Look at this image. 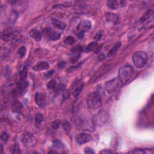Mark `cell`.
Returning a JSON list of instances; mask_svg holds the SVG:
<instances>
[{
  "instance_id": "cell-9",
  "label": "cell",
  "mask_w": 154,
  "mask_h": 154,
  "mask_svg": "<svg viewBox=\"0 0 154 154\" xmlns=\"http://www.w3.org/2000/svg\"><path fill=\"white\" fill-rule=\"evenodd\" d=\"M92 27V23L89 20H84L81 21L77 27L78 32H86Z\"/></svg>"
},
{
  "instance_id": "cell-34",
  "label": "cell",
  "mask_w": 154,
  "mask_h": 154,
  "mask_svg": "<svg viewBox=\"0 0 154 154\" xmlns=\"http://www.w3.org/2000/svg\"><path fill=\"white\" fill-rule=\"evenodd\" d=\"M84 152L86 153H94V152L93 150V149L90 148H86L84 150Z\"/></svg>"
},
{
  "instance_id": "cell-20",
  "label": "cell",
  "mask_w": 154,
  "mask_h": 154,
  "mask_svg": "<svg viewBox=\"0 0 154 154\" xmlns=\"http://www.w3.org/2000/svg\"><path fill=\"white\" fill-rule=\"evenodd\" d=\"M121 46V43L119 42L115 43L114 45L112 47V48L110 50V51L109 52L108 56L111 57V56H113V55H114L116 53V52L117 51V50H119V48H120Z\"/></svg>"
},
{
  "instance_id": "cell-32",
  "label": "cell",
  "mask_w": 154,
  "mask_h": 154,
  "mask_svg": "<svg viewBox=\"0 0 154 154\" xmlns=\"http://www.w3.org/2000/svg\"><path fill=\"white\" fill-rule=\"evenodd\" d=\"M1 140H2L3 141H4V142L7 141V140H8V138H9V134H8L6 132L3 133L1 134Z\"/></svg>"
},
{
  "instance_id": "cell-15",
  "label": "cell",
  "mask_w": 154,
  "mask_h": 154,
  "mask_svg": "<svg viewBox=\"0 0 154 154\" xmlns=\"http://www.w3.org/2000/svg\"><path fill=\"white\" fill-rule=\"evenodd\" d=\"M29 34L30 36L36 42H40L42 38V34L41 32L37 29H32L30 33Z\"/></svg>"
},
{
  "instance_id": "cell-27",
  "label": "cell",
  "mask_w": 154,
  "mask_h": 154,
  "mask_svg": "<svg viewBox=\"0 0 154 154\" xmlns=\"http://www.w3.org/2000/svg\"><path fill=\"white\" fill-rule=\"evenodd\" d=\"M75 42V39L72 36H68L65 40V43L69 45H72Z\"/></svg>"
},
{
  "instance_id": "cell-19",
  "label": "cell",
  "mask_w": 154,
  "mask_h": 154,
  "mask_svg": "<svg viewBox=\"0 0 154 154\" xmlns=\"http://www.w3.org/2000/svg\"><path fill=\"white\" fill-rule=\"evenodd\" d=\"M43 120V116L40 113H37L35 114L34 117V122H35V126L37 128H39Z\"/></svg>"
},
{
  "instance_id": "cell-7",
  "label": "cell",
  "mask_w": 154,
  "mask_h": 154,
  "mask_svg": "<svg viewBox=\"0 0 154 154\" xmlns=\"http://www.w3.org/2000/svg\"><path fill=\"white\" fill-rule=\"evenodd\" d=\"M22 143L25 147L30 148L34 147L36 143V140L33 134L30 133H26L22 138Z\"/></svg>"
},
{
  "instance_id": "cell-31",
  "label": "cell",
  "mask_w": 154,
  "mask_h": 154,
  "mask_svg": "<svg viewBox=\"0 0 154 154\" xmlns=\"http://www.w3.org/2000/svg\"><path fill=\"white\" fill-rule=\"evenodd\" d=\"M102 35H103V32L102 31H99L96 35H95V36H94L93 38L94 39H95V40H99L102 37Z\"/></svg>"
},
{
  "instance_id": "cell-29",
  "label": "cell",
  "mask_w": 154,
  "mask_h": 154,
  "mask_svg": "<svg viewBox=\"0 0 154 154\" xmlns=\"http://www.w3.org/2000/svg\"><path fill=\"white\" fill-rule=\"evenodd\" d=\"M54 146L56 148H62L65 147L63 143H62L60 141H54Z\"/></svg>"
},
{
  "instance_id": "cell-2",
  "label": "cell",
  "mask_w": 154,
  "mask_h": 154,
  "mask_svg": "<svg viewBox=\"0 0 154 154\" xmlns=\"http://www.w3.org/2000/svg\"><path fill=\"white\" fill-rule=\"evenodd\" d=\"M89 108L91 109H98L102 105V96L99 92H93L90 93L87 99Z\"/></svg>"
},
{
  "instance_id": "cell-11",
  "label": "cell",
  "mask_w": 154,
  "mask_h": 154,
  "mask_svg": "<svg viewBox=\"0 0 154 154\" xmlns=\"http://www.w3.org/2000/svg\"><path fill=\"white\" fill-rule=\"evenodd\" d=\"M92 137L86 133H81L78 134L76 138L77 143L79 145H83L84 143H87V142L92 140Z\"/></svg>"
},
{
  "instance_id": "cell-8",
  "label": "cell",
  "mask_w": 154,
  "mask_h": 154,
  "mask_svg": "<svg viewBox=\"0 0 154 154\" xmlns=\"http://www.w3.org/2000/svg\"><path fill=\"white\" fill-rule=\"evenodd\" d=\"M43 34L49 40L55 41L59 40L61 38V33L55 31L51 28H47L44 29Z\"/></svg>"
},
{
  "instance_id": "cell-35",
  "label": "cell",
  "mask_w": 154,
  "mask_h": 154,
  "mask_svg": "<svg viewBox=\"0 0 154 154\" xmlns=\"http://www.w3.org/2000/svg\"><path fill=\"white\" fill-rule=\"evenodd\" d=\"M84 32H78L77 33V36L79 39H82L84 36Z\"/></svg>"
},
{
  "instance_id": "cell-3",
  "label": "cell",
  "mask_w": 154,
  "mask_h": 154,
  "mask_svg": "<svg viewBox=\"0 0 154 154\" xmlns=\"http://www.w3.org/2000/svg\"><path fill=\"white\" fill-rule=\"evenodd\" d=\"M148 60L147 54L143 51H137L133 54V61L134 66L137 68L144 67Z\"/></svg>"
},
{
  "instance_id": "cell-23",
  "label": "cell",
  "mask_w": 154,
  "mask_h": 154,
  "mask_svg": "<svg viewBox=\"0 0 154 154\" xmlns=\"http://www.w3.org/2000/svg\"><path fill=\"white\" fill-rule=\"evenodd\" d=\"M98 42H93L90 43L86 48V52L89 53L92 51H93L96 50V48L98 47Z\"/></svg>"
},
{
  "instance_id": "cell-12",
  "label": "cell",
  "mask_w": 154,
  "mask_h": 154,
  "mask_svg": "<svg viewBox=\"0 0 154 154\" xmlns=\"http://www.w3.org/2000/svg\"><path fill=\"white\" fill-rule=\"evenodd\" d=\"M126 4L125 1H116V0H110L107 2L108 7L113 10H116L124 7Z\"/></svg>"
},
{
  "instance_id": "cell-16",
  "label": "cell",
  "mask_w": 154,
  "mask_h": 154,
  "mask_svg": "<svg viewBox=\"0 0 154 154\" xmlns=\"http://www.w3.org/2000/svg\"><path fill=\"white\" fill-rule=\"evenodd\" d=\"M50 67V65L46 62H40L37 63L33 66V69L35 71H41L48 69Z\"/></svg>"
},
{
  "instance_id": "cell-13",
  "label": "cell",
  "mask_w": 154,
  "mask_h": 154,
  "mask_svg": "<svg viewBox=\"0 0 154 154\" xmlns=\"http://www.w3.org/2000/svg\"><path fill=\"white\" fill-rule=\"evenodd\" d=\"M23 109V105L18 99H14L11 104V110L13 113H20Z\"/></svg>"
},
{
  "instance_id": "cell-14",
  "label": "cell",
  "mask_w": 154,
  "mask_h": 154,
  "mask_svg": "<svg viewBox=\"0 0 154 154\" xmlns=\"http://www.w3.org/2000/svg\"><path fill=\"white\" fill-rule=\"evenodd\" d=\"M1 39L5 42H9L10 40L13 39L14 38V35L10 30H4L1 34Z\"/></svg>"
},
{
  "instance_id": "cell-5",
  "label": "cell",
  "mask_w": 154,
  "mask_h": 154,
  "mask_svg": "<svg viewBox=\"0 0 154 154\" xmlns=\"http://www.w3.org/2000/svg\"><path fill=\"white\" fill-rule=\"evenodd\" d=\"M93 122L97 126H105L109 122V115L104 110L100 111L94 116Z\"/></svg>"
},
{
  "instance_id": "cell-28",
  "label": "cell",
  "mask_w": 154,
  "mask_h": 154,
  "mask_svg": "<svg viewBox=\"0 0 154 154\" xmlns=\"http://www.w3.org/2000/svg\"><path fill=\"white\" fill-rule=\"evenodd\" d=\"M56 86V81L55 79L51 80L48 84H47V88L48 89H53Z\"/></svg>"
},
{
  "instance_id": "cell-36",
  "label": "cell",
  "mask_w": 154,
  "mask_h": 154,
  "mask_svg": "<svg viewBox=\"0 0 154 154\" xmlns=\"http://www.w3.org/2000/svg\"><path fill=\"white\" fill-rule=\"evenodd\" d=\"M101 153H111V151L109 149H104L100 152Z\"/></svg>"
},
{
  "instance_id": "cell-33",
  "label": "cell",
  "mask_w": 154,
  "mask_h": 154,
  "mask_svg": "<svg viewBox=\"0 0 154 154\" xmlns=\"http://www.w3.org/2000/svg\"><path fill=\"white\" fill-rule=\"evenodd\" d=\"M13 151L11 152V153H20V150H19V148L18 147V145H15L13 148Z\"/></svg>"
},
{
  "instance_id": "cell-26",
  "label": "cell",
  "mask_w": 154,
  "mask_h": 154,
  "mask_svg": "<svg viewBox=\"0 0 154 154\" xmlns=\"http://www.w3.org/2000/svg\"><path fill=\"white\" fill-rule=\"evenodd\" d=\"M27 53V48L26 46H21L18 51V54L21 58H23L25 57Z\"/></svg>"
},
{
  "instance_id": "cell-22",
  "label": "cell",
  "mask_w": 154,
  "mask_h": 154,
  "mask_svg": "<svg viewBox=\"0 0 154 154\" xmlns=\"http://www.w3.org/2000/svg\"><path fill=\"white\" fill-rule=\"evenodd\" d=\"M84 83H81L80 84L74 91L73 92V95L74 97H78L80 93H81V92L82 91V90H83L84 89Z\"/></svg>"
},
{
  "instance_id": "cell-21",
  "label": "cell",
  "mask_w": 154,
  "mask_h": 154,
  "mask_svg": "<svg viewBox=\"0 0 154 154\" xmlns=\"http://www.w3.org/2000/svg\"><path fill=\"white\" fill-rule=\"evenodd\" d=\"M153 10L152 9H150V10H148L146 11V13L141 18L140 21L141 22H145V21L148 20L150 17H152L153 16Z\"/></svg>"
},
{
  "instance_id": "cell-24",
  "label": "cell",
  "mask_w": 154,
  "mask_h": 154,
  "mask_svg": "<svg viewBox=\"0 0 154 154\" xmlns=\"http://www.w3.org/2000/svg\"><path fill=\"white\" fill-rule=\"evenodd\" d=\"M27 75H28V69L27 67H24L22 70L19 73V78L20 80H23L25 81L26 80L27 78Z\"/></svg>"
},
{
  "instance_id": "cell-17",
  "label": "cell",
  "mask_w": 154,
  "mask_h": 154,
  "mask_svg": "<svg viewBox=\"0 0 154 154\" xmlns=\"http://www.w3.org/2000/svg\"><path fill=\"white\" fill-rule=\"evenodd\" d=\"M51 23L55 27L60 30H65L66 26L65 22L55 18H53L51 19Z\"/></svg>"
},
{
  "instance_id": "cell-6",
  "label": "cell",
  "mask_w": 154,
  "mask_h": 154,
  "mask_svg": "<svg viewBox=\"0 0 154 154\" xmlns=\"http://www.w3.org/2000/svg\"><path fill=\"white\" fill-rule=\"evenodd\" d=\"M28 86V83L26 81V80H20L18 82L16 89L13 90L12 93L15 96H21L26 93L27 90Z\"/></svg>"
},
{
  "instance_id": "cell-1",
  "label": "cell",
  "mask_w": 154,
  "mask_h": 154,
  "mask_svg": "<svg viewBox=\"0 0 154 154\" xmlns=\"http://www.w3.org/2000/svg\"><path fill=\"white\" fill-rule=\"evenodd\" d=\"M137 77V72L131 65H125L119 70V79L122 86L126 85Z\"/></svg>"
},
{
  "instance_id": "cell-30",
  "label": "cell",
  "mask_w": 154,
  "mask_h": 154,
  "mask_svg": "<svg viewBox=\"0 0 154 154\" xmlns=\"http://www.w3.org/2000/svg\"><path fill=\"white\" fill-rule=\"evenodd\" d=\"M60 121L59 120H55L52 123L51 126L53 129H57L59 128V126H60Z\"/></svg>"
},
{
  "instance_id": "cell-18",
  "label": "cell",
  "mask_w": 154,
  "mask_h": 154,
  "mask_svg": "<svg viewBox=\"0 0 154 154\" xmlns=\"http://www.w3.org/2000/svg\"><path fill=\"white\" fill-rule=\"evenodd\" d=\"M105 19L106 21L112 23H117L118 19H119V18H118V16L113 13H106L105 14Z\"/></svg>"
},
{
  "instance_id": "cell-4",
  "label": "cell",
  "mask_w": 154,
  "mask_h": 154,
  "mask_svg": "<svg viewBox=\"0 0 154 154\" xmlns=\"http://www.w3.org/2000/svg\"><path fill=\"white\" fill-rule=\"evenodd\" d=\"M122 86L119 78H113L107 81L105 84V89L110 94H114L117 93Z\"/></svg>"
},
{
  "instance_id": "cell-10",
  "label": "cell",
  "mask_w": 154,
  "mask_h": 154,
  "mask_svg": "<svg viewBox=\"0 0 154 154\" xmlns=\"http://www.w3.org/2000/svg\"><path fill=\"white\" fill-rule=\"evenodd\" d=\"M35 102L40 107H43L46 104L45 94L42 93H37L35 95Z\"/></svg>"
},
{
  "instance_id": "cell-25",
  "label": "cell",
  "mask_w": 154,
  "mask_h": 154,
  "mask_svg": "<svg viewBox=\"0 0 154 154\" xmlns=\"http://www.w3.org/2000/svg\"><path fill=\"white\" fill-rule=\"evenodd\" d=\"M62 127L64 129V131L67 133L69 134L71 131V125L70 123L67 121H64L62 123Z\"/></svg>"
}]
</instances>
